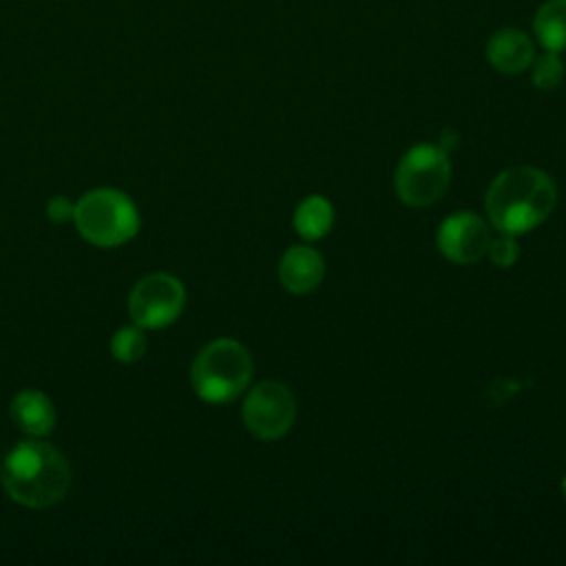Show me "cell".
Wrapping results in <instances>:
<instances>
[{"instance_id": "obj_14", "label": "cell", "mask_w": 566, "mask_h": 566, "mask_svg": "<svg viewBox=\"0 0 566 566\" xmlns=\"http://www.w3.org/2000/svg\"><path fill=\"white\" fill-rule=\"evenodd\" d=\"M111 352L119 363H135L144 356L146 352V336L139 325L133 327H122L113 334L111 340Z\"/></svg>"}, {"instance_id": "obj_11", "label": "cell", "mask_w": 566, "mask_h": 566, "mask_svg": "<svg viewBox=\"0 0 566 566\" xmlns=\"http://www.w3.org/2000/svg\"><path fill=\"white\" fill-rule=\"evenodd\" d=\"M11 420L29 436H46L55 427V407L38 389H22L11 400Z\"/></svg>"}, {"instance_id": "obj_13", "label": "cell", "mask_w": 566, "mask_h": 566, "mask_svg": "<svg viewBox=\"0 0 566 566\" xmlns=\"http://www.w3.org/2000/svg\"><path fill=\"white\" fill-rule=\"evenodd\" d=\"M533 29L546 51H566V0L544 2L535 13Z\"/></svg>"}, {"instance_id": "obj_4", "label": "cell", "mask_w": 566, "mask_h": 566, "mask_svg": "<svg viewBox=\"0 0 566 566\" xmlns=\"http://www.w3.org/2000/svg\"><path fill=\"white\" fill-rule=\"evenodd\" d=\"M77 232L97 248H115L130 241L139 230L135 203L115 188L86 192L73 210Z\"/></svg>"}, {"instance_id": "obj_9", "label": "cell", "mask_w": 566, "mask_h": 566, "mask_svg": "<svg viewBox=\"0 0 566 566\" xmlns=\"http://www.w3.org/2000/svg\"><path fill=\"white\" fill-rule=\"evenodd\" d=\"M325 276V261L321 252L310 245H292L279 263V281L292 294H307L318 287Z\"/></svg>"}, {"instance_id": "obj_1", "label": "cell", "mask_w": 566, "mask_h": 566, "mask_svg": "<svg viewBox=\"0 0 566 566\" xmlns=\"http://www.w3.org/2000/svg\"><path fill=\"white\" fill-rule=\"evenodd\" d=\"M555 203V181L533 166H513L502 170L484 195V208L491 226L502 234L513 237L544 223Z\"/></svg>"}, {"instance_id": "obj_10", "label": "cell", "mask_w": 566, "mask_h": 566, "mask_svg": "<svg viewBox=\"0 0 566 566\" xmlns=\"http://www.w3.org/2000/svg\"><path fill=\"white\" fill-rule=\"evenodd\" d=\"M533 55H535L533 42L528 40L526 33L517 29H500L497 33L491 35L486 44V57L491 66L506 75H515L528 69L533 62Z\"/></svg>"}, {"instance_id": "obj_2", "label": "cell", "mask_w": 566, "mask_h": 566, "mask_svg": "<svg viewBox=\"0 0 566 566\" xmlns=\"http://www.w3.org/2000/svg\"><path fill=\"white\" fill-rule=\"evenodd\" d=\"M0 482L13 502L29 509H46L66 495L71 467L49 442L22 440L4 458Z\"/></svg>"}, {"instance_id": "obj_5", "label": "cell", "mask_w": 566, "mask_h": 566, "mask_svg": "<svg viewBox=\"0 0 566 566\" xmlns=\"http://www.w3.org/2000/svg\"><path fill=\"white\" fill-rule=\"evenodd\" d=\"M451 184V161L447 153L431 144L409 148L396 166L394 188L402 203L424 208L438 201Z\"/></svg>"}, {"instance_id": "obj_6", "label": "cell", "mask_w": 566, "mask_h": 566, "mask_svg": "<svg viewBox=\"0 0 566 566\" xmlns=\"http://www.w3.org/2000/svg\"><path fill=\"white\" fill-rule=\"evenodd\" d=\"M241 416L245 429L254 438L263 442L279 440L294 424L296 398L287 385L279 380H261L248 391Z\"/></svg>"}, {"instance_id": "obj_8", "label": "cell", "mask_w": 566, "mask_h": 566, "mask_svg": "<svg viewBox=\"0 0 566 566\" xmlns=\"http://www.w3.org/2000/svg\"><path fill=\"white\" fill-rule=\"evenodd\" d=\"M436 243L442 256L451 263L471 265L486 254L491 230L482 217L460 210L440 223Z\"/></svg>"}, {"instance_id": "obj_16", "label": "cell", "mask_w": 566, "mask_h": 566, "mask_svg": "<svg viewBox=\"0 0 566 566\" xmlns=\"http://www.w3.org/2000/svg\"><path fill=\"white\" fill-rule=\"evenodd\" d=\"M486 252L495 268H511L520 256V248L513 234H502L497 239H491Z\"/></svg>"}, {"instance_id": "obj_17", "label": "cell", "mask_w": 566, "mask_h": 566, "mask_svg": "<svg viewBox=\"0 0 566 566\" xmlns=\"http://www.w3.org/2000/svg\"><path fill=\"white\" fill-rule=\"evenodd\" d=\"M73 210H75V203L69 201V199L62 197V195L49 199V203H46V217H49L51 221H55V223H62V221L73 219Z\"/></svg>"}, {"instance_id": "obj_7", "label": "cell", "mask_w": 566, "mask_h": 566, "mask_svg": "<svg viewBox=\"0 0 566 566\" xmlns=\"http://www.w3.org/2000/svg\"><path fill=\"white\" fill-rule=\"evenodd\" d=\"M186 305V290L179 279L166 272L146 274L128 296V314L142 329H159L179 318Z\"/></svg>"}, {"instance_id": "obj_12", "label": "cell", "mask_w": 566, "mask_h": 566, "mask_svg": "<svg viewBox=\"0 0 566 566\" xmlns=\"http://www.w3.org/2000/svg\"><path fill=\"white\" fill-rule=\"evenodd\" d=\"M332 226H334V208L325 197L310 195L298 203L294 212V230L303 239L307 241L323 239L332 230Z\"/></svg>"}, {"instance_id": "obj_18", "label": "cell", "mask_w": 566, "mask_h": 566, "mask_svg": "<svg viewBox=\"0 0 566 566\" xmlns=\"http://www.w3.org/2000/svg\"><path fill=\"white\" fill-rule=\"evenodd\" d=\"M562 491H564V497H566V475H564V480H562Z\"/></svg>"}, {"instance_id": "obj_15", "label": "cell", "mask_w": 566, "mask_h": 566, "mask_svg": "<svg viewBox=\"0 0 566 566\" xmlns=\"http://www.w3.org/2000/svg\"><path fill=\"white\" fill-rule=\"evenodd\" d=\"M564 80V64L557 53L546 51L533 64V84L542 91H553Z\"/></svg>"}, {"instance_id": "obj_3", "label": "cell", "mask_w": 566, "mask_h": 566, "mask_svg": "<svg viewBox=\"0 0 566 566\" xmlns=\"http://www.w3.org/2000/svg\"><path fill=\"white\" fill-rule=\"evenodd\" d=\"M252 369V356L239 340L217 338L195 356L190 382L201 400L223 405L248 389Z\"/></svg>"}]
</instances>
